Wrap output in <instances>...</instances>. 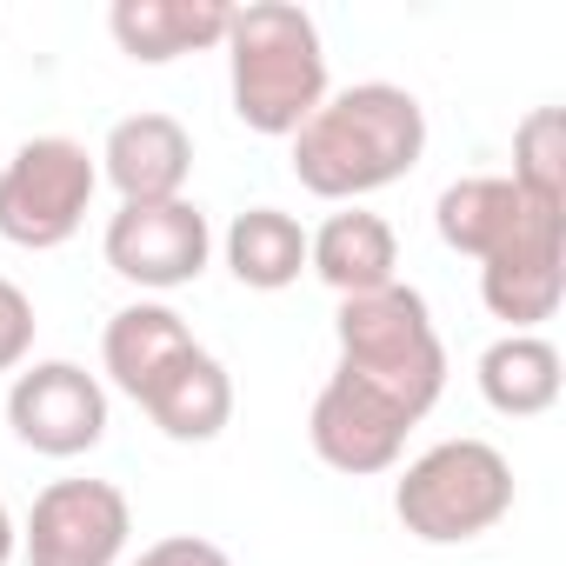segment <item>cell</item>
Wrapping results in <instances>:
<instances>
[{
  "label": "cell",
  "instance_id": "obj_1",
  "mask_svg": "<svg viewBox=\"0 0 566 566\" xmlns=\"http://www.w3.org/2000/svg\"><path fill=\"white\" fill-rule=\"evenodd\" d=\"M427 154V107L420 94L394 81L340 87L314 107V120L294 134V180L314 200H367L394 180H407Z\"/></svg>",
  "mask_w": 566,
  "mask_h": 566
},
{
  "label": "cell",
  "instance_id": "obj_2",
  "mask_svg": "<svg viewBox=\"0 0 566 566\" xmlns=\"http://www.w3.org/2000/svg\"><path fill=\"white\" fill-rule=\"evenodd\" d=\"M220 48H227L233 120L247 134L294 140L314 120V107L327 101V48H321V28L307 8H287V0L233 8Z\"/></svg>",
  "mask_w": 566,
  "mask_h": 566
},
{
  "label": "cell",
  "instance_id": "obj_3",
  "mask_svg": "<svg viewBox=\"0 0 566 566\" xmlns=\"http://www.w3.org/2000/svg\"><path fill=\"white\" fill-rule=\"evenodd\" d=\"M334 340H340V374H354L360 387L394 400L413 427L447 394V347H440L433 307L407 280H394L380 294H360V301H340Z\"/></svg>",
  "mask_w": 566,
  "mask_h": 566
},
{
  "label": "cell",
  "instance_id": "obj_4",
  "mask_svg": "<svg viewBox=\"0 0 566 566\" xmlns=\"http://www.w3.org/2000/svg\"><path fill=\"white\" fill-rule=\"evenodd\" d=\"M394 513L420 546H467L513 513V460L493 440H440L394 480Z\"/></svg>",
  "mask_w": 566,
  "mask_h": 566
},
{
  "label": "cell",
  "instance_id": "obj_5",
  "mask_svg": "<svg viewBox=\"0 0 566 566\" xmlns=\"http://www.w3.org/2000/svg\"><path fill=\"white\" fill-rule=\"evenodd\" d=\"M101 193V160L67 134H34L0 167V240L48 253L67 247Z\"/></svg>",
  "mask_w": 566,
  "mask_h": 566
},
{
  "label": "cell",
  "instance_id": "obj_6",
  "mask_svg": "<svg viewBox=\"0 0 566 566\" xmlns=\"http://www.w3.org/2000/svg\"><path fill=\"white\" fill-rule=\"evenodd\" d=\"M134 533V506L114 480H54L34 493L21 526L28 566H120Z\"/></svg>",
  "mask_w": 566,
  "mask_h": 566
},
{
  "label": "cell",
  "instance_id": "obj_7",
  "mask_svg": "<svg viewBox=\"0 0 566 566\" xmlns=\"http://www.w3.org/2000/svg\"><path fill=\"white\" fill-rule=\"evenodd\" d=\"M566 294V207H526V220L513 227V240L480 260V301L493 321H506V334H539V321L559 314Z\"/></svg>",
  "mask_w": 566,
  "mask_h": 566
},
{
  "label": "cell",
  "instance_id": "obj_8",
  "mask_svg": "<svg viewBox=\"0 0 566 566\" xmlns=\"http://www.w3.org/2000/svg\"><path fill=\"white\" fill-rule=\"evenodd\" d=\"M8 427L48 460H81L107 440V387L81 360H34L8 387Z\"/></svg>",
  "mask_w": 566,
  "mask_h": 566
},
{
  "label": "cell",
  "instance_id": "obj_9",
  "mask_svg": "<svg viewBox=\"0 0 566 566\" xmlns=\"http://www.w3.org/2000/svg\"><path fill=\"white\" fill-rule=\"evenodd\" d=\"M107 266L140 294H174L207 273L213 227L193 200H154V207H120L101 233Z\"/></svg>",
  "mask_w": 566,
  "mask_h": 566
},
{
  "label": "cell",
  "instance_id": "obj_10",
  "mask_svg": "<svg viewBox=\"0 0 566 566\" xmlns=\"http://www.w3.org/2000/svg\"><path fill=\"white\" fill-rule=\"evenodd\" d=\"M407 433H413V420H407L394 400H380L374 387H360L354 374H340V367L327 374V387L314 394V413H307L314 453H321L334 473H347V480L387 473V467L400 460Z\"/></svg>",
  "mask_w": 566,
  "mask_h": 566
},
{
  "label": "cell",
  "instance_id": "obj_11",
  "mask_svg": "<svg viewBox=\"0 0 566 566\" xmlns=\"http://www.w3.org/2000/svg\"><path fill=\"white\" fill-rule=\"evenodd\" d=\"M101 180L120 193V207H154V200H187L193 174V134L174 114H127L107 127V147L94 154Z\"/></svg>",
  "mask_w": 566,
  "mask_h": 566
},
{
  "label": "cell",
  "instance_id": "obj_12",
  "mask_svg": "<svg viewBox=\"0 0 566 566\" xmlns=\"http://www.w3.org/2000/svg\"><path fill=\"white\" fill-rule=\"evenodd\" d=\"M233 8L227 0H114L107 8V34L127 61L140 67H167L180 54H207L227 41Z\"/></svg>",
  "mask_w": 566,
  "mask_h": 566
},
{
  "label": "cell",
  "instance_id": "obj_13",
  "mask_svg": "<svg viewBox=\"0 0 566 566\" xmlns=\"http://www.w3.org/2000/svg\"><path fill=\"white\" fill-rule=\"evenodd\" d=\"M394 266H400V240L367 207H340V213H327L307 233V273H321L340 301H360V294L394 287V280H400Z\"/></svg>",
  "mask_w": 566,
  "mask_h": 566
},
{
  "label": "cell",
  "instance_id": "obj_14",
  "mask_svg": "<svg viewBox=\"0 0 566 566\" xmlns=\"http://www.w3.org/2000/svg\"><path fill=\"white\" fill-rule=\"evenodd\" d=\"M167 440H180V447H207V440H220L227 433V420H233V380H227V367L193 340L140 400H134Z\"/></svg>",
  "mask_w": 566,
  "mask_h": 566
},
{
  "label": "cell",
  "instance_id": "obj_15",
  "mask_svg": "<svg viewBox=\"0 0 566 566\" xmlns=\"http://www.w3.org/2000/svg\"><path fill=\"white\" fill-rule=\"evenodd\" d=\"M187 347H193V334H187V321H180L167 301H134V307H120V314L107 321V334H101V367H107V380H114L127 400H140Z\"/></svg>",
  "mask_w": 566,
  "mask_h": 566
},
{
  "label": "cell",
  "instance_id": "obj_16",
  "mask_svg": "<svg viewBox=\"0 0 566 566\" xmlns=\"http://www.w3.org/2000/svg\"><path fill=\"white\" fill-rule=\"evenodd\" d=\"M526 193L506 180V174H467V180H453L447 193H440V207H433V227H440V240L453 247V253H467V260H493L506 240H513V227L526 220ZM546 207V200H539Z\"/></svg>",
  "mask_w": 566,
  "mask_h": 566
},
{
  "label": "cell",
  "instance_id": "obj_17",
  "mask_svg": "<svg viewBox=\"0 0 566 566\" xmlns=\"http://www.w3.org/2000/svg\"><path fill=\"white\" fill-rule=\"evenodd\" d=\"M566 374H559V347L546 334H500L480 354V400L506 420H539L553 413Z\"/></svg>",
  "mask_w": 566,
  "mask_h": 566
},
{
  "label": "cell",
  "instance_id": "obj_18",
  "mask_svg": "<svg viewBox=\"0 0 566 566\" xmlns=\"http://www.w3.org/2000/svg\"><path fill=\"white\" fill-rule=\"evenodd\" d=\"M227 266L240 287L253 294H280L307 273V227L287 207H247L227 227Z\"/></svg>",
  "mask_w": 566,
  "mask_h": 566
},
{
  "label": "cell",
  "instance_id": "obj_19",
  "mask_svg": "<svg viewBox=\"0 0 566 566\" xmlns=\"http://www.w3.org/2000/svg\"><path fill=\"white\" fill-rule=\"evenodd\" d=\"M526 200L566 207V107H533L513 127V174H506Z\"/></svg>",
  "mask_w": 566,
  "mask_h": 566
},
{
  "label": "cell",
  "instance_id": "obj_20",
  "mask_svg": "<svg viewBox=\"0 0 566 566\" xmlns=\"http://www.w3.org/2000/svg\"><path fill=\"white\" fill-rule=\"evenodd\" d=\"M34 301L14 287V280H0V374H21L28 354H34Z\"/></svg>",
  "mask_w": 566,
  "mask_h": 566
},
{
  "label": "cell",
  "instance_id": "obj_21",
  "mask_svg": "<svg viewBox=\"0 0 566 566\" xmlns=\"http://www.w3.org/2000/svg\"><path fill=\"white\" fill-rule=\"evenodd\" d=\"M127 566H233L227 559V546H213V539H200V533H167V539H154L140 559H127Z\"/></svg>",
  "mask_w": 566,
  "mask_h": 566
},
{
  "label": "cell",
  "instance_id": "obj_22",
  "mask_svg": "<svg viewBox=\"0 0 566 566\" xmlns=\"http://www.w3.org/2000/svg\"><path fill=\"white\" fill-rule=\"evenodd\" d=\"M14 553H21V526H14L8 500H0V566H14Z\"/></svg>",
  "mask_w": 566,
  "mask_h": 566
}]
</instances>
